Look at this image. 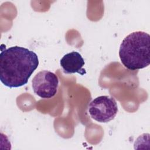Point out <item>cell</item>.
Masks as SVG:
<instances>
[{
  "mask_svg": "<svg viewBox=\"0 0 150 150\" xmlns=\"http://www.w3.org/2000/svg\"><path fill=\"white\" fill-rule=\"evenodd\" d=\"M39 66L38 55L27 48L15 46L3 50L0 54V80L9 88L28 83Z\"/></svg>",
  "mask_w": 150,
  "mask_h": 150,
  "instance_id": "cell-1",
  "label": "cell"
},
{
  "mask_svg": "<svg viewBox=\"0 0 150 150\" xmlns=\"http://www.w3.org/2000/svg\"><path fill=\"white\" fill-rule=\"evenodd\" d=\"M121 63L127 69L136 70L150 64V36L143 31L133 32L122 41L119 49Z\"/></svg>",
  "mask_w": 150,
  "mask_h": 150,
  "instance_id": "cell-2",
  "label": "cell"
},
{
  "mask_svg": "<svg viewBox=\"0 0 150 150\" xmlns=\"http://www.w3.org/2000/svg\"><path fill=\"white\" fill-rule=\"evenodd\" d=\"M88 111L93 119L99 122L105 123L115 118L118 112V106L113 97L101 96L90 102Z\"/></svg>",
  "mask_w": 150,
  "mask_h": 150,
  "instance_id": "cell-3",
  "label": "cell"
},
{
  "mask_svg": "<svg viewBox=\"0 0 150 150\" xmlns=\"http://www.w3.org/2000/svg\"><path fill=\"white\" fill-rule=\"evenodd\" d=\"M32 84L33 92L37 96L42 98H50L57 93L59 79L53 72L42 70L34 76Z\"/></svg>",
  "mask_w": 150,
  "mask_h": 150,
  "instance_id": "cell-4",
  "label": "cell"
},
{
  "mask_svg": "<svg viewBox=\"0 0 150 150\" xmlns=\"http://www.w3.org/2000/svg\"><path fill=\"white\" fill-rule=\"evenodd\" d=\"M85 62L79 52L73 51L64 54L60 59V64L65 74L79 73L83 76L86 74L83 68Z\"/></svg>",
  "mask_w": 150,
  "mask_h": 150,
  "instance_id": "cell-5",
  "label": "cell"
}]
</instances>
